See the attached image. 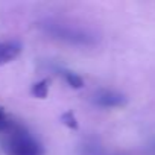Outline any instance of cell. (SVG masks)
Listing matches in <instances>:
<instances>
[{
	"label": "cell",
	"mask_w": 155,
	"mask_h": 155,
	"mask_svg": "<svg viewBox=\"0 0 155 155\" xmlns=\"http://www.w3.org/2000/svg\"><path fill=\"white\" fill-rule=\"evenodd\" d=\"M3 152L6 155H44V147L28 129L15 123L5 135Z\"/></svg>",
	"instance_id": "6da1fadb"
},
{
	"label": "cell",
	"mask_w": 155,
	"mask_h": 155,
	"mask_svg": "<svg viewBox=\"0 0 155 155\" xmlns=\"http://www.w3.org/2000/svg\"><path fill=\"white\" fill-rule=\"evenodd\" d=\"M21 43L18 41H2L0 43V67L14 61L21 53Z\"/></svg>",
	"instance_id": "277c9868"
},
{
	"label": "cell",
	"mask_w": 155,
	"mask_h": 155,
	"mask_svg": "<svg viewBox=\"0 0 155 155\" xmlns=\"http://www.w3.org/2000/svg\"><path fill=\"white\" fill-rule=\"evenodd\" d=\"M14 125H15V122L6 114L5 108L0 107V132H5L6 134Z\"/></svg>",
	"instance_id": "ba28073f"
},
{
	"label": "cell",
	"mask_w": 155,
	"mask_h": 155,
	"mask_svg": "<svg viewBox=\"0 0 155 155\" xmlns=\"http://www.w3.org/2000/svg\"><path fill=\"white\" fill-rule=\"evenodd\" d=\"M61 122H62L67 128H70V129H73V131L79 129V122H78V119H76V116H74L73 111H65L64 114H61Z\"/></svg>",
	"instance_id": "52a82bcc"
},
{
	"label": "cell",
	"mask_w": 155,
	"mask_h": 155,
	"mask_svg": "<svg viewBox=\"0 0 155 155\" xmlns=\"http://www.w3.org/2000/svg\"><path fill=\"white\" fill-rule=\"evenodd\" d=\"M93 102L102 108H120L126 105V97L114 90H99L93 96Z\"/></svg>",
	"instance_id": "3957f363"
},
{
	"label": "cell",
	"mask_w": 155,
	"mask_h": 155,
	"mask_svg": "<svg viewBox=\"0 0 155 155\" xmlns=\"http://www.w3.org/2000/svg\"><path fill=\"white\" fill-rule=\"evenodd\" d=\"M49 84H50V79H41V81L35 82L32 85V88H31L32 96H35L38 99L47 97V94H49Z\"/></svg>",
	"instance_id": "5b68a950"
},
{
	"label": "cell",
	"mask_w": 155,
	"mask_h": 155,
	"mask_svg": "<svg viewBox=\"0 0 155 155\" xmlns=\"http://www.w3.org/2000/svg\"><path fill=\"white\" fill-rule=\"evenodd\" d=\"M49 34H52L55 38L65 40L67 43H74V44H91L94 41L93 35H90L87 31L81 28H74L70 25H49L47 26Z\"/></svg>",
	"instance_id": "7a4b0ae2"
},
{
	"label": "cell",
	"mask_w": 155,
	"mask_h": 155,
	"mask_svg": "<svg viewBox=\"0 0 155 155\" xmlns=\"http://www.w3.org/2000/svg\"><path fill=\"white\" fill-rule=\"evenodd\" d=\"M62 76L70 87H73V88H82L84 87V79L78 73L70 71V70H62Z\"/></svg>",
	"instance_id": "8992f818"
}]
</instances>
